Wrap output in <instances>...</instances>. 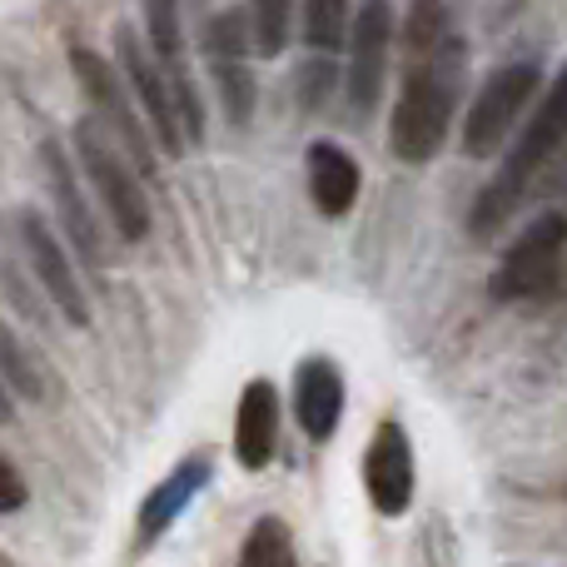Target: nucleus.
Here are the masks:
<instances>
[{
	"label": "nucleus",
	"mask_w": 567,
	"mask_h": 567,
	"mask_svg": "<svg viewBox=\"0 0 567 567\" xmlns=\"http://www.w3.org/2000/svg\"><path fill=\"white\" fill-rule=\"evenodd\" d=\"M299 20H303V40H309L313 50H339L343 40H349L353 10L343 6V0H309V6L299 10Z\"/></svg>",
	"instance_id": "19"
},
{
	"label": "nucleus",
	"mask_w": 567,
	"mask_h": 567,
	"mask_svg": "<svg viewBox=\"0 0 567 567\" xmlns=\"http://www.w3.org/2000/svg\"><path fill=\"white\" fill-rule=\"evenodd\" d=\"M289 20H293L289 0H265V6H255L249 10V50L275 60L284 50V40H289Z\"/></svg>",
	"instance_id": "20"
},
{
	"label": "nucleus",
	"mask_w": 567,
	"mask_h": 567,
	"mask_svg": "<svg viewBox=\"0 0 567 567\" xmlns=\"http://www.w3.org/2000/svg\"><path fill=\"white\" fill-rule=\"evenodd\" d=\"M205 60L209 75L219 85L225 115L235 125H245L255 115V75H249V30H245V10L225 6L219 16H209L205 25Z\"/></svg>",
	"instance_id": "9"
},
{
	"label": "nucleus",
	"mask_w": 567,
	"mask_h": 567,
	"mask_svg": "<svg viewBox=\"0 0 567 567\" xmlns=\"http://www.w3.org/2000/svg\"><path fill=\"white\" fill-rule=\"evenodd\" d=\"M303 169H309L313 209L329 215V219L349 215L353 199H359V189H363V175H359V165H353L349 150L333 145V140H313L309 155H303Z\"/></svg>",
	"instance_id": "14"
},
{
	"label": "nucleus",
	"mask_w": 567,
	"mask_h": 567,
	"mask_svg": "<svg viewBox=\"0 0 567 567\" xmlns=\"http://www.w3.org/2000/svg\"><path fill=\"white\" fill-rule=\"evenodd\" d=\"M239 567H299L293 553V533L284 518H259L245 533V548H239Z\"/></svg>",
	"instance_id": "18"
},
{
	"label": "nucleus",
	"mask_w": 567,
	"mask_h": 567,
	"mask_svg": "<svg viewBox=\"0 0 567 567\" xmlns=\"http://www.w3.org/2000/svg\"><path fill=\"white\" fill-rule=\"evenodd\" d=\"M538 75L543 70L533 65V60L493 70L488 85L478 90V100H473L468 115H463V155H473V159L498 155L503 140L518 125V115L533 105V95H538Z\"/></svg>",
	"instance_id": "4"
},
{
	"label": "nucleus",
	"mask_w": 567,
	"mask_h": 567,
	"mask_svg": "<svg viewBox=\"0 0 567 567\" xmlns=\"http://www.w3.org/2000/svg\"><path fill=\"white\" fill-rule=\"evenodd\" d=\"M389 45H393V6H353V25H349V105L359 115H369L379 105L383 75H389Z\"/></svg>",
	"instance_id": "10"
},
{
	"label": "nucleus",
	"mask_w": 567,
	"mask_h": 567,
	"mask_svg": "<svg viewBox=\"0 0 567 567\" xmlns=\"http://www.w3.org/2000/svg\"><path fill=\"white\" fill-rule=\"evenodd\" d=\"M70 70H75L80 90H85V100L95 105L100 115V130H115L120 140H125V155L140 165V175H155L159 155H155V140H150L145 120H140L135 100H130V90L120 85L115 65H110L100 50L90 45H70Z\"/></svg>",
	"instance_id": "5"
},
{
	"label": "nucleus",
	"mask_w": 567,
	"mask_h": 567,
	"mask_svg": "<svg viewBox=\"0 0 567 567\" xmlns=\"http://www.w3.org/2000/svg\"><path fill=\"white\" fill-rule=\"evenodd\" d=\"M0 389H16L20 399H30V403H50V399H55L50 373L40 369V359L6 329V323H0Z\"/></svg>",
	"instance_id": "17"
},
{
	"label": "nucleus",
	"mask_w": 567,
	"mask_h": 567,
	"mask_svg": "<svg viewBox=\"0 0 567 567\" xmlns=\"http://www.w3.org/2000/svg\"><path fill=\"white\" fill-rule=\"evenodd\" d=\"M463 65H468V45H463L458 30L443 45H433L429 55H413L389 130L393 155L403 165H429L443 150V140L453 130V110H458L463 95Z\"/></svg>",
	"instance_id": "1"
},
{
	"label": "nucleus",
	"mask_w": 567,
	"mask_h": 567,
	"mask_svg": "<svg viewBox=\"0 0 567 567\" xmlns=\"http://www.w3.org/2000/svg\"><path fill=\"white\" fill-rule=\"evenodd\" d=\"M563 255H567V215H543L538 225H528L508 245L498 275H493V299L513 303L548 293L563 275Z\"/></svg>",
	"instance_id": "6"
},
{
	"label": "nucleus",
	"mask_w": 567,
	"mask_h": 567,
	"mask_svg": "<svg viewBox=\"0 0 567 567\" xmlns=\"http://www.w3.org/2000/svg\"><path fill=\"white\" fill-rule=\"evenodd\" d=\"M40 155H45V179H50V189H55V205H60V235L75 245V255L85 259V269H100V265H105V249H100L95 215H90L85 195H80L75 165H70V155L55 145V140H50Z\"/></svg>",
	"instance_id": "12"
},
{
	"label": "nucleus",
	"mask_w": 567,
	"mask_h": 567,
	"mask_svg": "<svg viewBox=\"0 0 567 567\" xmlns=\"http://www.w3.org/2000/svg\"><path fill=\"white\" fill-rule=\"evenodd\" d=\"M20 245H25V265H30V275L40 279V289L50 293V303H55L75 329H85L90 323V293H85V284H80L75 265H70L60 235L50 229V219L40 215V209H20Z\"/></svg>",
	"instance_id": "8"
},
{
	"label": "nucleus",
	"mask_w": 567,
	"mask_h": 567,
	"mask_svg": "<svg viewBox=\"0 0 567 567\" xmlns=\"http://www.w3.org/2000/svg\"><path fill=\"white\" fill-rule=\"evenodd\" d=\"M567 145V65L558 70V80H553V90L543 95L538 115L528 120V130L518 135V145L503 155L498 175L488 179V189L478 195V205H473L468 215V229L478 239L498 235L503 225H508V215L523 205V195L533 189V179L543 175V165H548L553 155Z\"/></svg>",
	"instance_id": "2"
},
{
	"label": "nucleus",
	"mask_w": 567,
	"mask_h": 567,
	"mask_svg": "<svg viewBox=\"0 0 567 567\" xmlns=\"http://www.w3.org/2000/svg\"><path fill=\"white\" fill-rule=\"evenodd\" d=\"M25 498H30L25 478H20L16 463L0 453V513H20V508H25Z\"/></svg>",
	"instance_id": "21"
},
{
	"label": "nucleus",
	"mask_w": 567,
	"mask_h": 567,
	"mask_svg": "<svg viewBox=\"0 0 567 567\" xmlns=\"http://www.w3.org/2000/svg\"><path fill=\"white\" fill-rule=\"evenodd\" d=\"M363 483H369V498L383 518H403L413 503V449L409 433L399 423H379L369 453H363Z\"/></svg>",
	"instance_id": "11"
},
{
	"label": "nucleus",
	"mask_w": 567,
	"mask_h": 567,
	"mask_svg": "<svg viewBox=\"0 0 567 567\" xmlns=\"http://www.w3.org/2000/svg\"><path fill=\"white\" fill-rule=\"evenodd\" d=\"M75 150H80V165L90 175V189L100 195V209L110 215L120 239L140 245L150 235V199L140 189V175L120 159V150L105 140L100 120H80L75 125Z\"/></svg>",
	"instance_id": "3"
},
{
	"label": "nucleus",
	"mask_w": 567,
	"mask_h": 567,
	"mask_svg": "<svg viewBox=\"0 0 567 567\" xmlns=\"http://www.w3.org/2000/svg\"><path fill=\"white\" fill-rule=\"evenodd\" d=\"M275 443H279V399H275V383L269 379H255L239 399V413H235V458L239 468L259 473L269 468L275 458Z\"/></svg>",
	"instance_id": "15"
},
{
	"label": "nucleus",
	"mask_w": 567,
	"mask_h": 567,
	"mask_svg": "<svg viewBox=\"0 0 567 567\" xmlns=\"http://www.w3.org/2000/svg\"><path fill=\"white\" fill-rule=\"evenodd\" d=\"M293 419L313 443H323L343 419V373L329 359H303L293 369Z\"/></svg>",
	"instance_id": "13"
},
{
	"label": "nucleus",
	"mask_w": 567,
	"mask_h": 567,
	"mask_svg": "<svg viewBox=\"0 0 567 567\" xmlns=\"http://www.w3.org/2000/svg\"><path fill=\"white\" fill-rule=\"evenodd\" d=\"M10 419H16V403H10V393L0 389V423H10Z\"/></svg>",
	"instance_id": "22"
},
{
	"label": "nucleus",
	"mask_w": 567,
	"mask_h": 567,
	"mask_svg": "<svg viewBox=\"0 0 567 567\" xmlns=\"http://www.w3.org/2000/svg\"><path fill=\"white\" fill-rule=\"evenodd\" d=\"M209 483V463L205 458H189V463H179L175 473H169L165 483H159L155 493H150L145 503H140V538L145 543H155L159 533L169 528V523L179 518V513L195 503V493Z\"/></svg>",
	"instance_id": "16"
},
{
	"label": "nucleus",
	"mask_w": 567,
	"mask_h": 567,
	"mask_svg": "<svg viewBox=\"0 0 567 567\" xmlns=\"http://www.w3.org/2000/svg\"><path fill=\"white\" fill-rule=\"evenodd\" d=\"M115 60H120L130 100H135V110L145 115V130H150V140H155V150L185 155V130H179L175 100H169L165 75H159V65L150 60V45L135 35V25H115Z\"/></svg>",
	"instance_id": "7"
}]
</instances>
